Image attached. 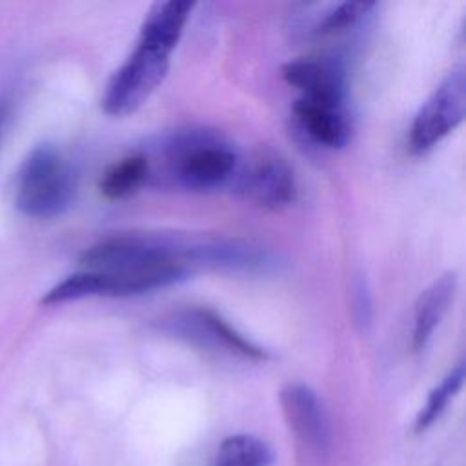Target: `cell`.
Returning a JSON list of instances; mask_svg holds the SVG:
<instances>
[{
	"label": "cell",
	"mask_w": 466,
	"mask_h": 466,
	"mask_svg": "<svg viewBox=\"0 0 466 466\" xmlns=\"http://www.w3.org/2000/svg\"><path fill=\"white\" fill-rule=\"evenodd\" d=\"M184 246L186 240L158 235H115L89 246L78 264L107 275L111 297L140 295L186 279Z\"/></svg>",
	"instance_id": "1"
},
{
	"label": "cell",
	"mask_w": 466,
	"mask_h": 466,
	"mask_svg": "<svg viewBox=\"0 0 466 466\" xmlns=\"http://www.w3.org/2000/svg\"><path fill=\"white\" fill-rule=\"evenodd\" d=\"M158 164H149V177L189 191H211L231 184L240 164L235 149L206 129H186L167 137L157 153Z\"/></svg>",
	"instance_id": "2"
},
{
	"label": "cell",
	"mask_w": 466,
	"mask_h": 466,
	"mask_svg": "<svg viewBox=\"0 0 466 466\" xmlns=\"http://www.w3.org/2000/svg\"><path fill=\"white\" fill-rule=\"evenodd\" d=\"M76 171L53 144L35 146L20 164L15 204L31 218H55L75 200Z\"/></svg>",
	"instance_id": "3"
},
{
	"label": "cell",
	"mask_w": 466,
	"mask_h": 466,
	"mask_svg": "<svg viewBox=\"0 0 466 466\" xmlns=\"http://www.w3.org/2000/svg\"><path fill=\"white\" fill-rule=\"evenodd\" d=\"M169 56V51L138 40L133 53L106 86L102 96L104 111L113 116H126L142 107L166 78Z\"/></svg>",
	"instance_id": "4"
},
{
	"label": "cell",
	"mask_w": 466,
	"mask_h": 466,
	"mask_svg": "<svg viewBox=\"0 0 466 466\" xmlns=\"http://www.w3.org/2000/svg\"><path fill=\"white\" fill-rule=\"evenodd\" d=\"M464 111L466 75L464 67L459 66L448 73L415 115L408 133V146L411 153L420 155L437 146L462 122Z\"/></svg>",
	"instance_id": "5"
},
{
	"label": "cell",
	"mask_w": 466,
	"mask_h": 466,
	"mask_svg": "<svg viewBox=\"0 0 466 466\" xmlns=\"http://www.w3.org/2000/svg\"><path fill=\"white\" fill-rule=\"evenodd\" d=\"M280 406L300 457L315 466L324 462L331 450V428L319 395L306 384H288L280 390Z\"/></svg>",
	"instance_id": "6"
},
{
	"label": "cell",
	"mask_w": 466,
	"mask_h": 466,
	"mask_svg": "<svg viewBox=\"0 0 466 466\" xmlns=\"http://www.w3.org/2000/svg\"><path fill=\"white\" fill-rule=\"evenodd\" d=\"M162 329L200 348L226 351L249 360H266L268 353L238 333L218 313L206 308H189L164 319Z\"/></svg>",
	"instance_id": "7"
},
{
	"label": "cell",
	"mask_w": 466,
	"mask_h": 466,
	"mask_svg": "<svg viewBox=\"0 0 466 466\" xmlns=\"http://www.w3.org/2000/svg\"><path fill=\"white\" fill-rule=\"evenodd\" d=\"M231 184L238 195L268 209L286 208L297 197L293 169L275 151H257L240 162Z\"/></svg>",
	"instance_id": "8"
},
{
	"label": "cell",
	"mask_w": 466,
	"mask_h": 466,
	"mask_svg": "<svg viewBox=\"0 0 466 466\" xmlns=\"http://www.w3.org/2000/svg\"><path fill=\"white\" fill-rule=\"evenodd\" d=\"M293 118L300 133L317 146L337 149L350 140L351 120L346 102L299 96L293 106Z\"/></svg>",
	"instance_id": "9"
},
{
	"label": "cell",
	"mask_w": 466,
	"mask_h": 466,
	"mask_svg": "<svg viewBox=\"0 0 466 466\" xmlns=\"http://www.w3.org/2000/svg\"><path fill=\"white\" fill-rule=\"evenodd\" d=\"M280 73L282 78L299 89L304 98L346 102L344 69L333 58L302 56L286 62Z\"/></svg>",
	"instance_id": "10"
},
{
	"label": "cell",
	"mask_w": 466,
	"mask_h": 466,
	"mask_svg": "<svg viewBox=\"0 0 466 466\" xmlns=\"http://www.w3.org/2000/svg\"><path fill=\"white\" fill-rule=\"evenodd\" d=\"M457 291V275L453 271L435 279L417 299L413 309L411 348L420 351L426 348L433 331L448 313Z\"/></svg>",
	"instance_id": "11"
},
{
	"label": "cell",
	"mask_w": 466,
	"mask_h": 466,
	"mask_svg": "<svg viewBox=\"0 0 466 466\" xmlns=\"http://www.w3.org/2000/svg\"><path fill=\"white\" fill-rule=\"evenodd\" d=\"M191 9L193 4L182 0L153 4L140 25L138 40H144L147 44L158 46L173 53L184 33Z\"/></svg>",
	"instance_id": "12"
},
{
	"label": "cell",
	"mask_w": 466,
	"mask_h": 466,
	"mask_svg": "<svg viewBox=\"0 0 466 466\" xmlns=\"http://www.w3.org/2000/svg\"><path fill=\"white\" fill-rule=\"evenodd\" d=\"M149 180V160L146 153H133L111 164L100 178V193L118 200L133 195Z\"/></svg>",
	"instance_id": "13"
},
{
	"label": "cell",
	"mask_w": 466,
	"mask_h": 466,
	"mask_svg": "<svg viewBox=\"0 0 466 466\" xmlns=\"http://www.w3.org/2000/svg\"><path fill=\"white\" fill-rule=\"evenodd\" d=\"M271 451L253 435H231L220 442L215 466H269Z\"/></svg>",
	"instance_id": "14"
},
{
	"label": "cell",
	"mask_w": 466,
	"mask_h": 466,
	"mask_svg": "<svg viewBox=\"0 0 466 466\" xmlns=\"http://www.w3.org/2000/svg\"><path fill=\"white\" fill-rule=\"evenodd\" d=\"M464 382V364L459 362L442 380L439 386H435L431 390V393L428 395V400L424 404V408L420 410V413L417 415L415 420V431H422L426 430L430 424H433L439 415L446 410L448 402L455 397V393L461 390Z\"/></svg>",
	"instance_id": "15"
},
{
	"label": "cell",
	"mask_w": 466,
	"mask_h": 466,
	"mask_svg": "<svg viewBox=\"0 0 466 466\" xmlns=\"http://www.w3.org/2000/svg\"><path fill=\"white\" fill-rule=\"evenodd\" d=\"M375 7L373 2H342L331 5L320 22L315 25L319 35H335L353 27L360 18H364Z\"/></svg>",
	"instance_id": "16"
},
{
	"label": "cell",
	"mask_w": 466,
	"mask_h": 466,
	"mask_svg": "<svg viewBox=\"0 0 466 466\" xmlns=\"http://www.w3.org/2000/svg\"><path fill=\"white\" fill-rule=\"evenodd\" d=\"M351 309H353L355 322L360 328H366L370 324V320H371V300H370V293H368V288H366L364 280H357L353 284Z\"/></svg>",
	"instance_id": "17"
}]
</instances>
